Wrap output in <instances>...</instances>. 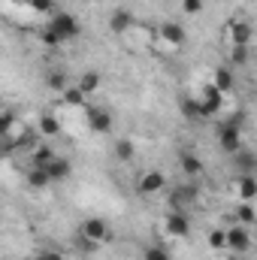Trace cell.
Instances as JSON below:
<instances>
[{"instance_id": "f1b7e54d", "label": "cell", "mask_w": 257, "mask_h": 260, "mask_svg": "<svg viewBox=\"0 0 257 260\" xmlns=\"http://www.w3.org/2000/svg\"><path fill=\"white\" fill-rule=\"evenodd\" d=\"M182 115L185 118H200V109H197V100L194 97H182Z\"/></svg>"}, {"instance_id": "4dcf8cb0", "label": "cell", "mask_w": 257, "mask_h": 260, "mask_svg": "<svg viewBox=\"0 0 257 260\" xmlns=\"http://www.w3.org/2000/svg\"><path fill=\"white\" fill-rule=\"evenodd\" d=\"M12 124H15V115L12 112H0V139L12 130Z\"/></svg>"}, {"instance_id": "44dd1931", "label": "cell", "mask_w": 257, "mask_h": 260, "mask_svg": "<svg viewBox=\"0 0 257 260\" xmlns=\"http://www.w3.org/2000/svg\"><path fill=\"white\" fill-rule=\"evenodd\" d=\"M55 157H58V154H55L52 145H37L34 154H30V167H46V164H52Z\"/></svg>"}, {"instance_id": "7a4b0ae2", "label": "cell", "mask_w": 257, "mask_h": 260, "mask_svg": "<svg viewBox=\"0 0 257 260\" xmlns=\"http://www.w3.org/2000/svg\"><path fill=\"white\" fill-rule=\"evenodd\" d=\"M79 236L88 239V242H94V245L112 242V230H109V224H106L103 218H97V215H91V218H85V221L79 224Z\"/></svg>"}, {"instance_id": "d4e9b609", "label": "cell", "mask_w": 257, "mask_h": 260, "mask_svg": "<svg viewBox=\"0 0 257 260\" xmlns=\"http://www.w3.org/2000/svg\"><path fill=\"white\" fill-rule=\"evenodd\" d=\"M40 133L49 136V139L58 136V133H61V121H58L55 115H43V118H40Z\"/></svg>"}, {"instance_id": "2e32d148", "label": "cell", "mask_w": 257, "mask_h": 260, "mask_svg": "<svg viewBox=\"0 0 257 260\" xmlns=\"http://www.w3.org/2000/svg\"><path fill=\"white\" fill-rule=\"evenodd\" d=\"M179 167H182L185 179H197V176L203 173V160H200L194 151H182V154H179Z\"/></svg>"}, {"instance_id": "9c48e42d", "label": "cell", "mask_w": 257, "mask_h": 260, "mask_svg": "<svg viewBox=\"0 0 257 260\" xmlns=\"http://www.w3.org/2000/svg\"><path fill=\"white\" fill-rule=\"evenodd\" d=\"M164 227H167V233H170L173 239H188V233H191V218H188V212H173V209H170Z\"/></svg>"}, {"instance_id": "6da1fadb", "label": "cell", "mask_w": 257, "mask_h": 260, "mask_svg": "<svg viewBox=\"0 0 257 260\" xmlns=\"http://www.w3.org/2000/svg\"><path fill=\"white\" fill-rule=\"evenodd\" d=\"M55 37H58V43L64 46L70 40H76L79 34H82V24H79V18L76 15H70V12H52V18H49V24H46Z\"/></svg>"}, {"instance_id": "8992f818", "label": "cell", "mask_w": 257, "mask_h": 260, "mask_svg": "<svg viewBox=\"0 0 257 260\" xmlns=\"http://www.w3.org/2000/svg\"><path fill=\"white\" fill-rule=\"evenodd\" d=\"M224 97H227V94H221L218 88H212V85H206V88H203V94H200V100H197V109H200V118H209V115H218V112H221V106H224Z\"/></svg>"}, {"instance_id": "d6a6232c", "label": "cell", "mask_w": 257, "mask_h": 260, "mask_svg": "<svg viewBox=\"0 0 257 260\" xmlns=\"http://www.w3.org/2000/svg\"><path fill=\"white\" fill-rule=\"evenodd\" d=\"M40 40H43V43H46L49 49H58V46H61V43H58V37H55V34L49 30V27H43V30H40Z\"/></svg>"}, {"instance_id": "603a6c76", "label": "cell", "mask_w": 257, "mask_h": 260, "mask_svg": "<svg viewBox=\"0 0 257 260\" xmlns=\"http://www.w3.org/2000/svg\"><path fill=\"white\" fill-rule=\"evenodd\" d=\"M46 85H49L52 91H58V94H61L67 85H73V82H70V76H67L64 70H52V73L46 76Z\"/></svg>"}, {"instance_id": "e0dca14e", "label": "cell", "mask_w": 257, "mask_h": 260, "mask_svg": "<svg viewBox=\"0 0 257 260\" xmlns=\"http://www.w3.org/2000/svg\"><path fill=\"white\" fill-rule=\"evenodd\" d=\"M230 157H233V167L239 170V176H242V173H254V170H257V157H254V151H248L245 145H242V148H239L236 154H230Z\"/></svg>"}, {"instance_id": "ac0fdd59", "label": "cell", "mask_w": 257, "mask_h": 260, "mask_svg": "<svg viewBox=\"0 0 257 260\" xmlns=\"http://www.w3.org/2000/svg\"><path fill=\"white\" fill-rule=\"evenodd\" d=\"M73 85H76V88H79V91L88 97V94H94V91L100 88V73H97V70H85V73H82V76H79Z\"/></svg>"}, {"instance_id": "83f0119b", "label": "cell", "mask_w": 257, "mask_h": 260, "mask_svg": "<svg viewBox=\"0 0 257 260\" xmlns=\"http://www.w3.org/2000/svg\"><path fill=\"white\" fill-rule=\"evenodd\" d=\"M209 248H215V251H224V230H221V227L209 230Z\"/></svg>"}, {"instance_id": "f546056e", "label": "cell", "mask_w": 257, "mask_h": 260, "mask_svg": "<svg viewBox=\"0 0 257 260\" xmlns=\"http://www.w3.org/2000/svg\"><path fill=\"white\" fill-rule=\"evenodd\" d=\"M34 12H55V0H27Z\"/></svg>"}, {"instance_id": "277c9868", "label": "cell", "mask_w": 257, "mask_h": 260, "mask_svg": "<svg viewBox=\"0 0 257 260\" xmlns=\"http://www.w3.org/2000/svg\"><path fill=\"white\" fill-rule=\"evenodd\" d=\"M248 248H251V233H248V227L236 224V227L224 230V251H233V254H248Z\"/></svg>"}, {"instance_id": "1f68e13d", "label": "cell", "mask_w": 257, "mask_h": 260, "mask_svg": "<svg viewBox=\"0 0 257 260\" xmlns=\"http://www.w3.org/2000/svg\"><path fill=\"white\" fill-rule=\"evenodd\" d=\"M182 9H185V15H200L203 12V0H182Z\"/></svg>"}, {"instance_id": "7402d4cb", "label": "cell", "mask_w": 257, "mask_h": 260, "mask_svg": "<svg viewBox=\"0 0 257 260\" xmlns=\"http://www.w3.org/2000/svg\"><path fill=\"white\" fill-rule=\"evenodd\" d=\"M230 67H245L251 61V49L248 46H230Z\"/></svg>"}, {"instance_id": "52a82bcc", "label": "cell", "mask_w": 257, "mask_h": 260, "mask_svg": "<svg viewBox=\"0 0 257 260\" xmlns=\"http://www.w3.org/2000/svg\"><path fill=\"white\" fill-rule=\"evenodd\" d=\"M167 188V176L160 173V170H145L139 179H136V191L142 197H154V194H160Z\"/></svg>"}, {"instance_id": "8fae6325", "label": "cell", "mask_w": 257, "mask_h": 260, "mask_svg": "<svg viewBox=\"0 0 257 260\" xmlns=\"http://www.w3.org/2000/svg\"><path fill=\"white\" fill-rule=\"evenodd\" d=\"M130 27H136V15L130 12L127 6H118V9H112V15H109V30H112L115 37H124Z\"/></svg>"}, {"instance_id": "cb8c5ba5", "label": "cell", "mask_w": 257, "mask_h": 260, "mask_svg": "<svg viewBox=\"0 0 257 260\" xmlns=\"http://www.w3.org/2000/svg\"><path fill=\"white\" fill-rule=\"evenodd\" d=\"M27 185H30V188H46V185H52L46 167H30V170H27Z\"/></svg>"}, {"instance_id": "3957f363", "label": "cell", "mask_w": 257, "mask_h": 260, "mask_svg": "<svg viewBox=\"0 0 257 260\" xmlns=\"http://www.w3.org/2000/svg\"><path fill=\"white\" fill-rule=\"evenodd\" d=\"M218 145L224 154H236L242 148V130H239V118H230L218 127Z\"/></svg>"}, {"instance_id": "5bb4252c", "label": "cell", "mask_w": 257, "mask_h": 260, "mask_svg": "<svg viewBox=\"0 0 257 260\" xmlns=\"http://www.w3.org/2000/svg\"><path fill=\"white\" fill-rule=\"evenodd\" d=\"M236 197H239V203H251V200L257 197L254 173H242V176L236 179Z\"/></svg>"}, {"instance_id": "30bf717a", "label": "cell", "mask_w": 257, "mask_h": 260, "mask_svg": "<svg viewBox=\"0 0 257 260\" xmlns=\"http://www.w3.org/2000/svg\"><path fill=\"white\" fill-rule=\"evenodd\" d=\"M157 37H160L167 46H173V49H182V46L188 43V34H185V27H182L179 21H164V24L157 27Z\"/></svg>"}, {"instance_id": "7c38bea8", "label": "cell", "mask_w": 257, "mask_h": 260, "mask_svg": "<svg viewBox=\"0 0 257 260\" xmlns=\"http://www.w3.org/2000/svg\"><path fill=\"white\" fill-rule=\"evenodd\" d=\"M194 200H197V191H194V185L173 188V191H170V197H167V203H170V209H173V212H185V209L191 206Z\"/></svg>"}, {"instance_id": "5b68a950", "label": "cell", "mask_w": 257, "mask_h": 260, "mask_svg": "<svg viewBox=\"0 0 257 260\" xmlns=\"http://www.w3.org/2000/svg\"><path fill=\"white\" fill-rule=\"evenodd\" d=\"M85 109V118H88V130L91 133H109V130L115 127V118H112V112L109 109H100V106H82Z\"/></svg>"}, {"instance_id": "ffe728a7", "label": "cell", "mask_w": 257, "mask_h": 260, "mask_svg": "<svg viewBox=\"0 0 257 260\" xmlns=\"http://www.w3.org/2000/svg\"><path fill=\"white\" fill-rule=\"evenodd\" d=\"M112 154H115L121 164H130V160L136 157V142H133V139H118L115 148H112Z\"/></svg>"}, {"instance_id": "d6986e66", "label": "cell", "mask_w": 257, "mask_h": 260, "mask_svg": "<svg viewBox=\"0 0 257 260\" xmlns=\"http://www.w3.org/2000/svg\"><path fill=\"white\" fill-rule=\"evenodd\" d=\"M61 100H64V106H70V109H82V106L88 103V97H85L76 85H67L64 91H61Z\"/></svg>"}, {"instance_id": "4316f807", "label": "cell", "mask_w": 257, "mask_h": 260, "mask_svg": "<svg viewBox=\"0 0 257 260\" xmlns=\"http://www.w3.org/2000/svg\"><path fill=\"white\" fill-rule=\"evenodd\" d=\"M142 260H173V257H170V251L164 245H148L142 251Z\"/></svg>"}, {"instance_id": "9a60e30c", "label": "cell", "mask_w": 257, "mask_h": 260, "mask_svg": "<svg viewBox=\"0 0 257 260\" xmlns=\"http://www.w3.org/2000/svg\"><path fill=\"white\" fill-rule=\"evenodd\" d=\"M46 173H49V182H67L70 179V173H73V164L67 160V157H55L52 164H46Z\"/></svg>"}, {"instance_id": "4fadbf2b", "label": "cell", "mask_w": 257, "mask_h": 260, "mask_svg": "<svg viewBox=\"0 0 257 260\" xmlns=\"http://www.w3.org/2000/svg\"><path fill=\"white\" fill-rule=\"evenodd\" d=\"M209 85H212V88H218L221 94H230V91L236 88V73H233V67H218Z\"/></svg>"}, {"instance_id": "484cf974", "label": "cell", "mask_w": 257, "mask_h": 260, "mask_svg": "<svg viewBox=\"0 0 257 260\" xmlns=\"http://www.w3.org/2000/svg\"><path fill=\"white\" fill-rule=\"evenodd\" d=\"M236 218H239L242 227H251V224H254V209H251V203H239V206H236Z\"/></svg>"}, {"instance_id": "836d02e7", "label": "cell", "mask_w": 257, "mask_h": 260, "mask_svg": "<svg viewBox=\"0 0 257 260\" xmlns=\"http://www.w3.org/2000/svg\"><path fill=\"white\" fill-rule=\"evenodd\" d=\"M34 260H64V254L61 251H40Z\"/></svg>"}, {"instance_id": "ba28073f", "label": "cell", "mask_w": 257, "mask_h": 260, "mask_svg": "<svg viewBox=\"0 0 257 260\" xmlns=\"http://www.w3.org/2000/svg\"><path fill=\"white\" fill-rule=\"evenodd\" d=\"M251 34H254L251 24L242 21V18H233V21L224 24V37H227L230 46H251Z\"/></svg>"}]
</instances>
